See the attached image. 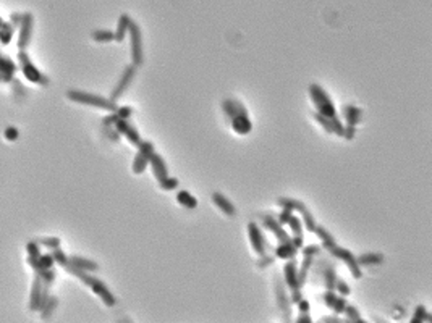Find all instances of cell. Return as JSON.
I'll return each instance as SVG.
<instances>
[{"mask_svg":"<svg viewBox=\"0 0 432 323\" xmlns=\"http://www.w3.org/2000/svg\"><path fill=\"white\" fill-rule=\"evenodd\" d=\"M66 97H68L71 102H78V104H83V105L97 107V109L109 110V112L117 110V102H112L110 99L97 96V94H89V93H83V90L71 89V90L66 93Z\"/></svg>","mask_w":432,"mask_h":323,"instance_id":"cell-1","label":"cell"},{"mask_svg":"<svg viewBox=\"0 0 432 323\" xmlns=\"http://www.w3.org/2000/svg\"><path fill=\"white\" fill-rule=\"evenodd\" d=\"M309 97H311L312 104L316 105V113L324 115V117H327V118L337 117L335 104L332 102L330 96L319 84L312 82V84L309 86Z\"/></svg>","mask_w":432,"mask_h":323,"instance_id":"cell-2","label":"cell"},{"mask_svg":"<svg viewBox=\"0 0 432 323\" xmlns=\"http://www.w3.org/2000/svg\"><path fill=\"white\" fill-rule=\"evenodd\" d=\"M130 49H131V65L139 68L144 63V51H143V34H141V28L136 21L130 23Z\"/></svg>","mask_w":432,"mask_h":323,"instance_id":"cell-3","label":"cell"},{"mask_svg":"<svg viewBox=\"0 0 432 323\" xmlns=\"http://www.w3.org/2000/svg\"><path fill=\"white\" fill-rule=\"evenodd\" d=\"M18 62H20V66H21V71L24 74V78H26L28 81H31L32 84L49 86V78L46 76V74L41 73L37 66L31 62L26 51H20L18 52Z\"/></svg>","mask_w":432,"mask_h":323,"instance_id":"cell-4","label":"cell"},{"mask_svg":"<svg viewBox=\"0 0 432 323\" xmlns=\"http://www.w3.org/2000/svg\"><path fill=\"white\" fill-rule=\"evenodd\" d=\"M138 147V152L133 159V165H131V170L135 175H143L144 170L147 168L149 160L151 157L154 155V144L151 141H141V143L136 146Z\"/></svg>","mask_w":432,"mask_h":323,"instance_id":"cell-5","label":"cell"},{"mask_svg":"<svg viewBox=\"0 0 432 323\" xmlns=\"http://www.w3.org/2000/svg\"><path fill=\"white\" fill-rule=\"evenodd\" d=\"M273 288H276V299L277 305L284 315V323L292 321V304H290V297L287 294V286L279 275L273 276Z\"/></svg>","mask_w":432,"mask_h":323,"instance_id":"cell-6","label":"cell"},{"mask_svg":"<svg viewBox=\"0 0 432 323\" xmlns=\"http://www.w3.org/2000/svg\"><path fill=\"white\" fill-rule=\"evenodd\" d=\"M329 252H330L332 257H335V259H338V260H342V262L346 265L348 270H350V273L353 275V278H355V280H360V278L363 276V271H361L360 263H358V260H356V255H355L351 251H348L346 247L335 246L334 249H330Z\"/></svg>","mask_w":432,"mask_h":323,"instance_id":"cell-7","label":"cell"},{"mask_svg":"<svg viewBox=\"0 0 432 323\" xmlns=\"http://www.w3.org/2000/svg\"><path fill=\"white\" fill-rule=\"evenodd\" d=\"M136 71H138V68L135 65H127L125 66V70L122 71V76H120V79H119V82H117V86L113 87V90H112V94H110V101L112 102H117L119 99L127 93V89L130 87V84L133 82V79H135V76H136Z\"/></svg>","mask_w":432,"mask_h":323,"instance_id":"cell-8","label":"cell"},{"mask_svg":"<svg viewBox=\"0 0 432 323\" xmlns=\"http://www.w3.org/2000/svg\"><path fill=\"white\" fill-rule=\"evenodd\" d=\"M248 238H249V243H251V247L254 249V252L257 255H264L267 254V241H265V236L261 231L259 225L254 221H249L248 223Z\"/></svg>","mask_w":432,"mask_h":323,"instance_id":"cell-9","label":"cell"},{"mask_svg":"<svg viewBox=\"0 0 432 323\" xmlns=\"http://www.w3.org/2000/svg\"><path fill=\"white\" fill-rule=\"evenodd\" d=\"M32 13L26 12L21 13V23H20V34H18V49L20 51H26L29 45L31 34H32Z\"/></svg>","mask_w":432,"mask_h":323,"instance_id":"cell-10","label":"cell"},{"mask_svg":"<svg viewBox=\"0 0 432 323\" xmlns=\"http://www.w3.org/2000/svg\"><path fill=\"white\" fill-rule=\"evenodd\" d=\"M89 288H91V291H93L96 296L101 297V301L107 305V307H113V305L117 304V299H115V296L112 294V291L109 289V286H107L102 280H99V278L94 276L93 281H91Z\"/></svg>","mask_w":432,"mask_h":323,"instance_id":"cell-11","label":"cell"},{"mask_svg":"<svg viewBox=\"0 0 432 323\" xmlns=\"http://www.w3.org/2000/svg\"><path fill=\"white\" fill-rule=\"evenodd\" d=\"M261 220H262V225L264 228H267L270 233L277 238L279 243H285V241H290V236L288 233L285 231L284 225H280V223L277 221L276 217H272L270 213H264L261 215Z\"/></svg>","mask_w":432,"mask_h":323,"instance_id":"cell-12","label":"cell"},{"mask_svg":"<svg viewBox=\"0 0 432 323\" xmlns=\"http://www.w3.org/2000/svg\"><path fill=\"white\" fill-rule=\"evenodd\" d=\"M319 271L326 286V291H334L335 281H337V271H335V263L329 259H322L319 262Z\"/></svg>","mask_w":432,"mask_h":323,"instance_id":"cell-13","label":"cell"},{"mask_svg":"<svg viewBox=\"0 0 432 323\" xmlns=\"http://www.w3.org/2000/svg\"><path fill=\"white\" fill-rule=\"evenodd\" d=\"M284 283L285 286L290 289V291H295V289H301L300 280H298V263L295 262V259L287 260V263L284 265Z\"/></svg>","mask_w":432,"mask_h":323,"instance_id":"cell-14","label":"cell"},{"mask_svg":"<svg viewBox=\"0 0 432 323\" xmlns=\"http://www.w3.org/2000/svg\"><path fill=\"white\" fill-rule=\"evenodd\" d=\"M113 128L119 131L120 136H125L128 139V143L133 144V146H138L141 141V136H139V131L135 128V125H131V123L128 120H119L117 123L113 125Z\"/></svg>","mask_w":432,"mask_h":323,"instance_id":"cell-15","label":"cell"},{"mask_svg":"<svg viewBox=\"0 0 432 323\" xmlns=\"http://www.w3.org/2000/svg\"><path fill=\"white\" fill-rule=\"evenodd\" d=\"M324 299V304L327 305L329 309L334 310L335 315H340V313H343L345 307H346V299L343 296H338L335 291H326L322 296Z\"/></svg>","mask_w":432,"mask_h":323,"instance_id":"cell-16","label":"cell"},{"mask_svg":"<svg viewBox=\"0 0 432 323\" xmlns=\"http://www.w3.org/2000/svg\"><path fill=\"white\" fill-rule=\"evenodd\" d=\"M211 199H212L214 205L217 207L222 213H225L227 217H235L237 215V207L233 205V202H231L227 196H223L222 193H212Z\"/></svg>","mask_w":432,"mask_h":323,"instance_id":"cell-17","label":"cell"},{"mask_svg":"<svg viewBox=\"0 0 432 323\" xmlns=\"http://www.w3.org/2000/svg\"><path fill=\"white\" fill-rule=\"evenodd\" d=\"M149 165H151V170H152V175L155 176L157 183L162 179H165L169 176V168H167V163H165L164 157L161 154H155L151 157V160H149Z\"/></svg>","mask_w":432,"mask_h":323,"instance_id":"cell-18","label":"cell"},{"mask_svg":"<svg viewBox=\"0 0 432 323\" xmlns=\"http://www.w3.org/2000/svg\"><path fill=\"white\" fill-rule=\"evenodd\" d=\"M16 73V65L12 59H8L5 54L0 52V81L12 82Z\"/></svg>","mask_w":432,"mask_h":323,"instance_id":"cell-19","label":"cell"},{"mask_svg":"<svg viewBox=\"0 0 432 323\" xmlns=\"http://www.w3.org/2000/svg\"><path fill=\"white\" fill-rule=\"evenodd\" d=\"M230 121H231V129L240 136H246L253 129V123H251V118L248 117V113H240Z\"/></svg>","mask_w":432,"mask_h":323,"instance_id":"cell-20","label":"cell"},{"mask_svg":"<svg viewBox=\"0 0 432 323\" xmlns=\"http://www.w3.org/2000/svg\"><path fill=\"white\" fill-rule=\"evenodd\" d=\"M222 110L225 113V117H228L230 120H233L240 113H248L246 107L240 101H237V99H225L222 102Z\"/></svg>","mask_w":432,"mask_h":323,"instance_id":"cell-21","label":"cell"},{"mask_svg":"<svg viewBox=\"0 0 432 323\" xmlns=\"http://www.w3.org/2000/svg\"><path fill=\"white\" fill-rule=\"evenodd\" d=\"M43 281H41V278L36 275L34 278V283H32V288H31V299H29V310L31 312H39V307H41V297H43Z\"/></svg>","mask_w":432,"mask_h":323,"instance_id":"cell-22","label":"cell"},{"mask_svg":"<svg viewBox=\"0 0 432 323\" xmlns=\"http://www.w3.org/2000/svg\"><path fill=\"white\" fill-rule=\"evenodd\" d=\"M296 254H298V251L295 249L293 244L290 241L279 243V246L273 249V257L282 259V260H292V259H295Z\"/></svg>","mask_w":432,"mask_h":323,"instance_id":"cell-23","label":"cell"},{"mask_svg":"<svg viewBox=\"0 0 432 323\" xmlns=\"http://www.w3.org/2000/svg\"><path fill=\"white\" fill-rule=\"evenodd\" d=\"M363 117V110L360 109V107H356L353 104H348L343 107V118H345V123L350 126H356L360 123Z\"/></svg>","mask_w":432,"mask_h":323,"instance_id":"cell-24","label":"cell"},{"mask_svg":"<svg viewBox=\"0 0 432 323\" xmlns=\"http://www.w3.org/2000/svg\"><path fill=\"white\" fill-rule=\"evenodd\" d=\"M314 233H316V236H318V238L321 239V243H322V246H321V247H322V249H326L327 252H329L330 249H334V247L337 246L335 238L332 236V235L329 233V229H326L324 226L316 225Z\"/></svg>","mask_w":432,"mask_h":323,"instance_id":"cell-25","label":"cell"},{"mask_svg":"<svg viewBox=\"0 0 432 323\" xmlns=\"http://www.w3.org/2000/svg\"><path fill=\"white\" fill-rule=\"evenodd\" d=\"M130 23H131L130 15H127V13H122V15L119 16L117 31L113 32V34H115V40H117V42H122V40L125 39V36L128 34V29H130Z\"/></svg>","mask_w":432,"mask_h":323,"instance_id":"cell-26","label":"cell"},{"mask_svg":"<svg viewBox=\"0 0 432 323\" xmlns=\"http://www.w3.org/2000/svg\"><path fill=\"white\" fill-rule=\"evenodd\" d=\"M70 263L73 265V267H76L83 271H97L99 270V265L94 262V260H88V259H83V257H78V255H73V257H68Z\"/></svg>","mask_w":432,"mask_h":323,"instance_id":"cell-27","label":"cell"},{"mask_svg":"<svg viewBox=\"0 0 432 323\" xmlns=\"http://www.w3.org/2000/svg\"><path fill=\"white\" fill-rule=\"evenodd\" d=\"M177 202L181 207H185V209H189V210H194L198 207V199L189 191H186V189H181V191L177 193Z\"/></svg>","mask_w":432,"mask_h":323,"instance_id":"cell-28","label":"cell"},{"mask_svg":"<svg viewBox=\"0 0 432 323\" xmlns=\"http://www.w3.org/2000/svg\"><path fill=\"white\" fill-rule=\"evenodd\" d=\"M384 254L380 252H369V254H361L360 257H356V260H358L360 267H363V265H379L384 262Z\"/></svg>","mask_w":432,"mask_h":323,"instance_id":"cell-29","label":"cell"},{"mask_svg":"<svg viewBox=\"0 0 432 323\" xmlns=\"http://www.w3.org/2000/svg\"><path fill=\"white\" fill-rule=\"evenodd\" d=\"M312 263H314V257H311V255H303V262L300 265V268H298V280H300L301 286L306 283V278H308V273H309V268Z\"/></svg>","mask_w":432,"mask_h":323,"instance_id":"cell-30","label":"cell"},{"mask_svg":"<svg viewBox=\"0 0 432 323\" xmlns=\"http://www.w3.org/2000/svg\"><path fill=\"white\" fill-rule=\"evenodd\" d=\"M63 268H65L66 271H68L70 275L76 276L80 281H83V283H85L86 286H89V285H91V281H93V278H94V276H91L88 271H83V270H80V268H76V267H73V265L70 263V260H68V263H66Z\"/></svg>","mask_w":432,"mask_h":323,"instance_id":"cell-31","label":"cell"},{"mask_svg":"<svg viewBox=\"0 0 432 323\" xmlns=\"http://www.w3.org/2000/svg\"><path fill=\"white\" fill-rule=\"evenodd\" d=\"M57 305H59V299H57L55 296H49L47 302L43 305V309L39 310V312H41V318H43V320H49V318H51L52 313H54V310L57 309Z\"/></svg>","mask_w":432,"mask_h":323,"instance_id":"cell-32","label":"cell"},{"mask_svg":"<svg viewBox=\"0 0 432 323\" xmlns=\"http://www.w3.org/2000/svg\"><path fill=\"white\" fill-rule=\"evenodd\" d=\"M277 204L282 207V209L292 210V212H300L301 207L304 205L303 201H298V199H292V197H280Z\"/></svg>","mask_w":432,"mask_h":323,"instance_id":"cell-33","label":"cell"},{"mask_svg":"<svg viewBox=\"0 0 432 323\" xmlns=\"http://www.w3.org/2000/svg\"><path fill=\"white\" fill-rule=\"evenodd\" d=\"M410 323H432L430 313L426 310L424 305H418V307L414 309V313H413Z\"/></svg>","mask_w":432,"mask_h":323,"instance_id":"cell-34","label":"cell"},{"mask_svg":"<svg viewBox=\"0 0 432 323\" xmlns=\"http://www.w3.org/2000/svg\"><path fill=\"white\" fill-rule=\"evenodd\" d=\"M91 37H93L96 42H112V40H115L113 31H109V29H97V31H93Z\"/></svg>","mask_w":432,"mask_h":323,"instance_id":"cell-35","label":"cell"},{"mask_svg":"<svg viewBox=\"0 0 432 323\" xmlns=\"http://www.w3.org/2000/svg\"><path fill=\"white\" fill-rule=\"evenodd\" d=\"M13 37V26L10 23H2V26H0V44L2 45H8L10 44V40Z\"/></svg>","mask_w":432,"mask_h":323,"instance_id":"cell-36","label":"cell"},{"mask_svg":"<svg viewBox=\"0 0 432 323\" xmlns=\"http://www.w3.org/2000/svg\"><path fill=\"white\" fill-rule=\"evenodd\" d=\"M36 275L41 278V281H43V285H44V286H49V288H51V286L54 285V281H55V278H57V273H55V270H54V268H49V270H39V271H36Z\"/></svg>","mask_w":432,"mask_h":323,"instance_id":"cell-37","label":"cell"},{"mask_svg":"<svg viewBox=\"0 0 432 323\" xmlns=\"http://www.w3.org/2000/svg\"><path fill=\"white\" fill-rule=\"evenodd\" d=\"M300 213L303 215V226L308 229V231H311V233H314V228H316V220H314V217H312V213L309 212V209L308 207H303V209L300 210Z\"/></svg>","mask_w":432,"mask_h":323,"instance_id":"cell-38","label":"cell"},{"mask_svg":"<svg viewBox=\"0 0 432 323\" xmlns=\"http://www.w3.org/2000/svg\"><path fill=\"white\" fill-rule=\"evenodd\" d=\"M287 225L290 226V231H292L293 236H301L303 235V223L301 220L296 217V215H292V218L288 220Z\"/></svg>","mask_w":432,"mask_h":323,"instance_id":"cell-39","label":"cell"},{"mask_svg":"<svg viewBox=\"0 0 432 323\" xmlns=\"http://www.w3.org/2000/svg\"><path fill=\"white\" fill-rule=\"evenodd\" d=\"M178 186H180V181L173 176H167L165 179L159 181V188L162 191H173V189H177Z\"/></svg>","mask_w":432,"mask_h":323,"instance_id":"cell-40","label":"cell"},{"mask_svg":"<svg viewBox=\"0 0 432 323\" xmlns=\"http://www.w3.org/2000/svg\"><path fill=\"white\" fill-rule=\"evenodd\" d=\"M334 291H337V294H338V296L346 297L348 294L351 293V289H350V286H348V283H346L345 280H342V278H338V276H337L335 286H334Z\"/></svg>","mask_w":432,"mask_h":323,"instance_id":"cell-41","label":"cell"},{"mask_svg":"<svg viewBox=\"0 0 432 323\" xmlns=\"http://www.w3.org/2000/svg\"><path fill=\"white\" fill-rule=\"evenodd\" d=\"M36 243L39 246H44L47 247V249H57V247H60V239L59 238H41V239H36Z\"/></svg>","mask_w":432,"mask_h":323,"instance_id":"cell-42","label":"cell"},{"mask_svg":"<svg viewBox=\"0 0 432 323\" xmlns=\"http://www.w3.org/2000/svg\"><path fill=\"white\" fill-rule=\"evenodd\" d=\"M52 257L55 260V263H59L60 267H65L66 263H68V257H66V254L60 249V247H57V249H52Z\"/></svg>","mask_w":432,"mask_h":323,"instance_id":"cell-43","label":"cell"},{"mask_svg":"<svg viewBox=\"0 0 432 323\" xmlns=\"http://www.w3.org/2000/svg\"><path fill=\"white\" fill-rule=\"evenodd\" d=\"M314 120L319 123L321 125V128L326 131V132H329V134H332V125H330V118H327V117H324V115H319V113H316L314 112Z\"/></svg>","mask_w":432,"mask_h":323,"instance_id":"cell-44","label":"cell"},{"mask_svg":"<svg viewBox=\"0 0 432 323\" xmlns=\"http://www.w3.org/2000/svg\"><path fill=\"white\" fill-rule=\"evenodd\" d=\"M330 125H332V134H337V136H340V137L343 136V128H345V125H343L342 121H340L338 117L330 118Z\"/></svg>","mask_w":432,"mask_h":323,"instance_id":"cell-45","label":"cell"},{"mask_svg":"<svg viewBox=\"0 0 432 323\" xmlns=\"http://www.w3.org/2000/svg\"><path fill=\"white\" fill-rule=\"evenodd\" d=\"M343 313L346 315V318H348V320H351V321L358 320V318L361 317V315H360V310L356 309L353 304H346V307H345Z\"/></svg>","mask_w":432,"mask_h":323,"instance_id":"cell-46","label":"cell"},{"mask_svg":"<svg viewBox=\"0 0 432 323\" xmlns=\"http://www.w3.org/2000/svg\"><path fill=\"white\" fill-rule=\"evenodd\" d=\"M303 249V255H311V257H316V255H319L322 252V247L318 246V244H309V246H304L301 247Z\"/></svg>","mask_w":432,"mask_h":323,"instance_id":"cell-47","label":"cell"},{"mask_svg":"<svg viewBox=\"0 0 432 323\" xmlns=\"http://www.w3.org/2000/svg\"><path fill=\"white\" fill-rule=\"evenodd\" d=\"M26 251H28V257H39V255H41V246L36 241H29L26 244Z\"/></svg>","mask_w":432,"mask_h":323,"instance_id":"cell-48","label":"cell"},{"mask_svg":"<svg viewBox=\"0 0 432 323\" xmlns=\"http://www.w3.org/2000/svg\"><path fill=\"white\" fill-rule=\"evenodd\" d=\"M102 131H104V134L109 137L110 141H113V143H119L120 141V134H119V131L115 129L113 126H102Z\"/></svg>","mask_w":432,"mask_h":323,"instance_id":"cell-49","label":"cell"},{"mask_svg":"<svg viewBox=\"0 0 432 323\" xmlns=\"http://www.w3.org/2000/svg\"><path fill=\"white\" fill-rule=\"evenodd\" d=\"M117 115H119V118L120 120H128L131 115H133V109L131 107H128V105H123V107H117Z\"/></svg>","mask_w":432,"mask_h":323,"instance_id":"cell-50","label":"cell"},{"mask_svg":"<svg viewBox=\"0 0 432 323\" xmlns=\"http://www.w3.org/2000/svg\"><path fill=\"white\" fill-rule=\"evenodd\" d=\"M293 212L292 210H287V209H282V212L277 215V221L280 223V225H287L288 220L292 218Z\"/></svg>","mask_w":432,"mask_h":323,"instance_id":"cell-51","label":"cell"},{"mask_svg":"<svg viewBox=\"0 0 432 323\" xmlns=\"http://www.w3.org/2000/svg\"><path fill=\"white\" fill-rule=\"evenodd\" d=\"M273 262V255H269V254H264V255H259V260H257V267H269V265H272Z\"/></svg>","mask_w":432,"mask_h":323,"instance_id":"cell-52","label":"cell"},{"mask_svg":"<svg viewBox=\"0 0 432 323\" xmlns=\"http://www.w3.org/2000/svg\"><path fill=\"white\" fill-rule=\"evenodd\" d=\"M321 323H353V321L348 320V318L342 320V318L337 317V315H326V317L321 318Z\"/></svg>","mask_w":432,"mask_h":323,"instance_id":"cell-53","label":"cell"},{"mask_svg":"<svg viewBox=\"0 0 432 323\" xmlns=\"http://www.w3.org/2000/svg\"><path fill=\"white\" fill-rule=\"evenodd\" d=\"M4 136H5L7 141H16V139H18V136H20V132H18V129H16V128L8 126L5 129V132H4Z\"/></svg>","mask_w":432,"mask_h":323,"instance_id":"cell-54","label":"cell"},{"mask_svg":"<svg viewBox=\"0 0 432 323\" xmlns=\"http://www.w3.org/2000/svg\"><path fill=\"white\" fill-rule=\"evenodd\" d=\"M355 136H356V126L346 125V126L343 128V136H342V137H345L346 141H351V139H355Z\"/></svg>","mask_w":432,"mask_h":323,"instance_id":"cell-55","label":"cell"},{"mask_svg":"<svg viewBox=\"0 0 432 323\" xmlns=\"http://www.w3.org/2000/svg\"><path fill=\"white\" fill-rule=\"evenodd\" d=\"M290 243L293 244V247L296 251H300L303 247V244H304V236L303 235L301 236H292V238H290Z\"/></svg>","mask_w":432,"mask_h":323,"instance_id":"cell-56","label":"cell"},{"mask_svg":"<svg viewBox=\"0 0 432 323\" xmlns=\"http://www.w3.org/2000/svg\"><path fill=\"white\" fill-rule=\"evenodd\" d=\"M298 305V310H300V313H309V309H311V305H309V301L308 299H303L300 301L296 304Z\"/></svg>","mask_w":432,"mask_h":323,"instance_id":"cell-57","label":"cell"},{"mask_svg":"<svg viewBox=\"0 0 432 323\" xmlns=\"http://www.w3.org/2000/svg\"><path fill=\"white\" fill-rule=\"evenodd\" d=\"M301 299H303V293H301V289H295V291H290V302L298 304Z\"/></svg>","mask_w":432,"mask_h":323,"instance_id":"cell-58","label":"cell"},{"mask_svg":"<svg viewBox=\"0 0 432 323\" xmlns=\"http://www.w3.org/2000/svg\"><path fill=\"white\" fill-rule=\"evenodd\" d=\"M21 23V13H12L10 15V24L15 28V26H20Z\"/></svg>","mask_w":432,"mask_h":323,"instance_id":"cell-59","label":"cell"},{"mask_svg":"<svg viewBox=\"0 0 432 323\" xmlns=\"http://www.w3.org/2000/svg\"><path fill=\"white\" fill-rule=\"evenodd\" d=\"M295 323H314L309 313H300V317L296 318Z\"/></svg>","mask_w":432,"mask_h":323,"instance_id":"cell-60","label":"cell"},{"mask_svg":"<svg viewBox=\"0 0 432 323\" xmlns=\"http://www.w3.org/2000/svg\"><path fill=\"white\" fill-rule=\"evenodd\" d=\"M117 323H133L128 317H122V318H119L117 320Z\"/></svg>","mask_w":432,"mask_h":323,"instance_id":"cell-61","label":"cell"},{"mask_svg":"<svg viewBox=\"0 0 432 323\" xmlns=\"http://www.w3.org/2000/svg\"><path fill=\"white\" fill-rule=\"evenodd\" d=\"M353 323H368V321H366V320H363V318H361V317H360V318H358V320H355V321H353Z\"/></svg>","mask_w":432,"mask_h":323,"instance_id":"cell-62","label":"cell"},{"mask_svg":"<svg viewBox=\"0 0 432 323\" xmlns=\"http://www.w3.org/2000/svg\"><path fill=\"white\" fill-rule=\"evenodd\" d=\"M2 23H4V20H2V18H0V26H2Z\"/></svg>","mask_w":432,"mask_h":323,"instance_id":"cell-63","label":"cell"}]
</instances>
